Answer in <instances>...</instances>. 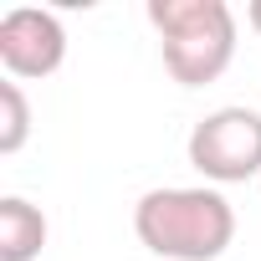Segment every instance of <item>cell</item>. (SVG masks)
<instances>
[{
	"label": "cell",
	"mask_w": 261,
	"mask_h": 261,
	"mask_svg": "<svg viewBox=\"0 0 261 261\" xmlns=\"http://www.w3.org/2000/svg\"><path fill=\"white\" fill-rule=\"evenodd\" d=\"M134 230L164 261H215L236 241V210L220 190L169 185V190H149L139 200Z\"/></svg>",
	"instance_id": "1"
},
{
	"label": "cell",
	"mask_w": 261,
	"mask_h": 261,
	"mask_svg": "<svg viewBox=\"0 0 261 261\" xmlns=\"http://www.w3.org/2000/svg\"><path fill=\"white\" fill-rule=\"evenodd\" d=\"M149 21L179 87L215 82L236 57V16L225 0H149Z\"/></svg>",
	"instance_id": "2"
},
{
	"label": "cell",
	"mask_w": 261,
	"mask_h": 261,
	"mask_svg": "<svg viewBox=\"0 0 261 261\" xmlns=\"http://www.w3.org/2000/svg\"><path fill=\"white\" fill-rule=\"evenodd\" d=\"M190 164L215 185H246L261 174V113L256 108H215L190 134Z\"/></svg>",
	"instance_id": "3"
},
{
	"label": "cell",
	"mask_w": 261,
	"mask_h": 261,
	"mask_svg": "<svg viewBox=\"0 0 261 261\" xmlns=\"http://www.w3.org/2000/svg\"><path fill=\"white\" fill-rule=\"evenodd\" d=\"M67 57V31L51 11L36 6H16L0 16V67L11 82H31V77H51Z\"/></svg>",
	"instance_id": "4"
},
{
	"label": "cell",
	"mask_w": 261,
	"mask_h": 261,
	"mask_svg": "<svg viewBox=\"0 0 261 261\" xmlns=\"http://www.w3.org/2000/svg\"><path fill=\"white\" fill-rule=\"evenodd\" d=\"M46 246V215L21 200V195H6L0 200V261H36Z\"/></svg>",
	"instance_id": "5"
},
{
	"label": "cell",
	"mask_w": 261,
	"mask_h": 261,
	"mask_svg": "<svg viewBox=\"0 0 261 261\" xmlns=\"http://www.w3.org/2000/svg\"><path fill=\"white\" fill-rule=\"evenodd\" d=\"M31 134V108H26V92L21 82H0V154H16Z\"/></svg>",
	"instance_id": "6"
},
{
	"label": "cell",
	"mask_w": 261,
	"mask_h": 261,
	"mask_svg": "<svg viewBox=\"0 0 261 261\" xmlns=\"http://www.w3.org/2000/svg\"><path fill=\"white\" fill-rule=\"evenodd\" d=\"M246 21L256 26V36H261V0H251V6H246Z\"/></svg>",
	"instance_id": "7"
}]
</instances>
